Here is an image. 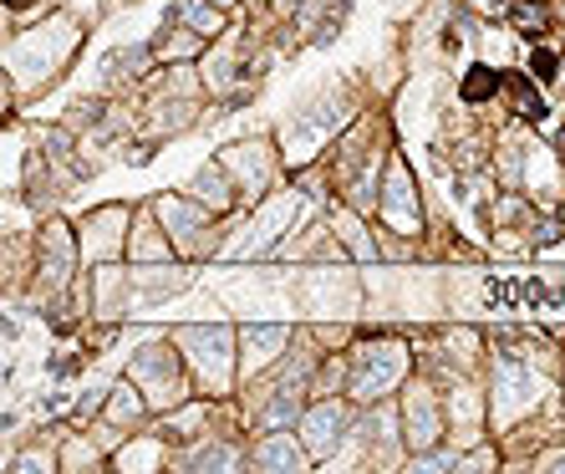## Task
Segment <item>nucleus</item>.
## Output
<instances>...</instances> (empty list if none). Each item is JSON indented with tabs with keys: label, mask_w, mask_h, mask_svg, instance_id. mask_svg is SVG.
<instances>
[{
	"label": "nucleus",
	"mask_w": 565,
	"mask_h": 474,
	"mask_svg": "<svg viewBox=\"0 0 565 474\" xmlns=\"http://www.w3.org/2000/svg\"><path fill=\"white\" fill-rule=\"evenodd\" d=\"M403 368H408V352L393 343H382V347H362L356 352V378H352V393L356 398H377L387 393L397 378H403Z\"/></svg>",
	"instance_id": "obj_1"
},
{
	"label": "nucleus",
	"mask_w": 565,
	"mask_h": 474,
	"mask_svg": "<svg viewBox=\"0 0 565 474\" xmlns=\"http://www.w3.org/2000/svg\"><path fill=\"white\" fill-rule=\"evenodd\" d=\"M179 343L194 352V362L204 368L210 382H224V368H230V331L224 327H184Z\"/></svg>",
	"instance_id": "obj_2"
},
{
	"label": "nucleus",
	"mask_w": 565,
	"mask_h": 474,
	"mask_svg": "<svg viewBox=\"0 0 565 474\" xmlns=\"http://www.w3.org/2000/svg\"><path fill=\"white\" fill-rule=\"evenodd\" d=\"M132 378H138V382H153V388H163V403H173V398H179V378H173V352H163V347H148V352H138V362H132Z\"/></svg>",
	"instance_id": "obj_3"
},
{
	"label": "nucleus",
	"mask_w": 565,
	"mask_h": 474,
	"mask_svg": "<svg viewBox=\"0 0 565 474\" xmlns=\"http://www.w3.org/2000/svg\"><path fill=\"white\" fill-rule=\"evenodd\" d=\"M337 434H342V409H337V403H321V409L306 419V444H311V454H327V449L337 444Z\"/></svg>",
	"instance_id": "obj_4"
},
{
	"label": "nucleus",
	"mask_w": 565,
	"mask_h": 474,
	"mask_svg": "<svg viewBox=\"0 0 565 474\" xmlns=\"http://www.w3.org/2000/svg\"><path fill=\"white\" fill-rule=\"evenodd\" d=\"M382 214H387V220H397L403 230H413V224H418V210H413V185H408V173H403V169L387 179V199H382Z\"/></svg>",
	"instance_id": "obj_5"
},
{
	"label": "nucleus",
	"mask_w": 565,
	"mask_h": 474,
	"mask_svg": "<svg viewBox=\"0 0 565 474\" xmlns=\"http://www.w3.org/2000/svg\"><path fill=\"white\" fill-rule=\"evenodd\" d=\"M255 464H260V470H296V464H301V449H296V439L270 434L255 449Z\"/></svg>",
	"instance_id": "obj_6"
},
{
	"label": "nucleus",
	"mask_w": 565,
	"mask_h": 474,
	"mask_svg": "<svg viewBox=\"0 0 565 474\" xmlns=\"http://www.w3.org/2000/svg\"><path fill=\"white\" fill-rule=\"evenodd\" d=\"M280 343H286V327H260V331L250 327L245 331V368H265Z\"/></svg>",
	"instance_id": "obj_7"
},
{
	"label": "nucleus",
	"mask_w": 565,
	"mask_h": 474,
	"mask_svg": "<svg viewBox=\"0 0 565 474\" xmlns=\"http://www.w3.org/2000/svg\"><path fill=\"white\" fill-rule=\"evenodd\" d=\"M408 429H413V444H434L438 439V413H434V403H428V393L408 398Z\"/></svg>",
	"instance_id": "obj_8"
},
{
	"label": "nucleus",
	"mask_w": 565,
	"mask_h": 474,
	"mask_svg": "<svg viewBox=\"0 0 565 474\" xmlns=\"http://www.w3.org/2000/svg\"><path fill=\"white\" fill-rule=\"evenodd\" d=\"M158 214H163V224H173L179 235H184V230H199V224H204V214L189 210L184 199H163V204H158Z\"/></svg>",
	"instance_id": "obj_9"
},
{
	"label": "nucleus",
	"mask_w": 565,
	"mask_h": 474,
	"mask_svg": "<svg viewBox=\"0 0 565 474\" xmlns=\"http://www.w3.org/2000/svg\"><path fill=\"white\" fill-rule=\"evenodd\" d=\"M194 194H199V199H214L220 210H224V204H230V189H224V173H214V169H204V173H199V179H194Z\"/></svg>",
	"instance_id": "obj_10"
},
{
	"label": "nucleus",
	"mask_w": 565,
	"mask_h": 474,
	"mask_svg": "<svg viewBox=\"0 0 565 474\" xmlns=\"http://www.w3.org/2000/svg\"><path fill=\"white\" fill-rule=\"evenodd\" d=\"M184 21L194 31H220V15L214 11H204V6H199V0H184Z\"/></svg>",
	"instance_id": "obj_11"
},
{
	"label": "nucleus",
	"mask_w": 565,
	"mask_h": 474,
	"mask_svg": "<svg viewBox=\"0 0 565 474\" xmlns=\"http://www.w3.org/2000/svg\"><path fill=\"white\" fill-rule=\"evenodd\" d=\"M138 409H143V398H138V393H122L118 403H113V419H132Z\"/></svg>",
	"instance_id": "obj_12"
},
{
	"label": "nucleus",
	"mask_w": 565,
	"mask_h": 474,
	"mask_svg": "<svg viewBox=\"0 0 565 474\" xmlns=\"http://www.w3.org/2000/svg\"><path fill=\"white\" fill-rule=\"evenodd\" d=\"M230 460H235L230 449H210V454H204V460H199V464H204V470H214V464H230Z\"/></svg>",
	"instance_id": "obj_13"
},
{
	"label": "nucleus",
	"mask_w": 565,
	"mask_h": 474,
	"mask_svg": "<svg viewBox=\"0 0 565 474\" xmlns=\"http://www.w3.org/2000/svg\"><path fill=\"white\" fill-rule=\"evenodd\" d=\"M551 72H555V56H551V52L535 56V77H551Z\"/></svg>",
	"instance_id": "obj_14"
}]
</instances>
